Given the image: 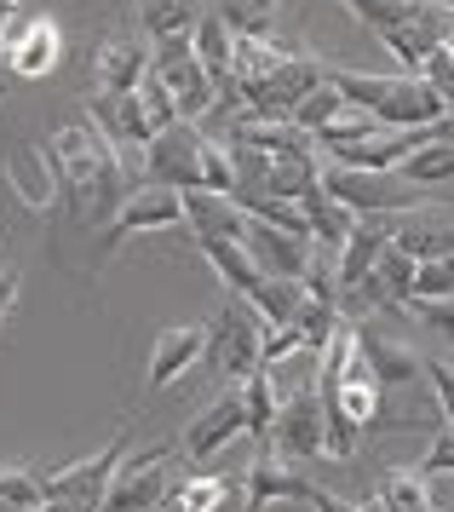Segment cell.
<instances>
[{"label":"cell","instance_id":"1","mask_svg":"<svg viewBox=\"0 0 454 512\" xmlns=\"http://www.w3.org/2000/svg\"><path fill=\"white\" fill-rule=\"evenodd\" d=\"M46 150H52V173H58V196L69 202V219L75 225H87V219H104L110 225V213L138 185L133 162L98 127H64Z\"/></svg>","mask_w":454,"mask_h":512},{"label":"cell","instance_id":"2","mask_svg":"<svg viewBox=\"0 0 454 512\" xmlns=\"http://www.w3.org/2000/svg\"><path fill=\"white\" fill-rule=\"evenodd\" d=\"M138 185L219 190V196H230L236 179H230L225 144H213L196 121H173V127H161L156 139L144 144V156H138Z\"/></svg>","mask_w":454,"mask_h":512},{"label":"cell","instance_id":"3","mask_svg":"<svg viewBox=\"0 0 454 512\" xmlns=\"http://www.w3.org/2000/svg\"><path fill=\"white\" fill-rule=\"evenodd\" d=\"M259 346H265V317H259L248 300L225 294V305H219L213 323H207L202 363L213 374H230V386H236V380H248V374L259 369Z\"/></svg>","mask_w":454,"mask_h":512},{"label":"cell","instance_id":"4","mask_svg":"<svg viewBox=\"0 0 454 512\" xmlns=\"http://www.w3.org/2000/svg\"><path fill=\"white\" fill-rule=\"evenodd\" d=\"M276 386V380H271ZM271 455L294 466L322 461V392H317V374H305L299 386H276V426H271Z\"/></svg>","mask_w":454,"mask_h":512},{"label":"cell","instance_id":"5","mask_svg":"<svg viewBox=\"0 0 454 512\" xmlns=\"http://www.w3.org/2000/svg\"><path fill=\"white\" fill-rule=\"evenodd\" d=\"M322 190L340 196L357 219H397V213L420 208V190L403 179V173H363V167H322Z\"/></svg>","mask_w":454,"mask_h":512},{"label":"cell","instance_id":"6","mask_svg":"<svg viewBox=\"0 0 454 512\" xmlns=\"http://www.w3.org/2000/svg\"><path fill=\"white\" fill-rule=\"evenodd\" d=\"M150 75L173 93L179 104V121H202L213 104H219V81L196 64V47L190 35H167V41H150Z\"/></svg>","mask_w":454,"mask_h":512},{"label":"cell","instance_id":"7","mask_svg":"<svg viewBox=\"0 0 454 512\" xmlns=\"http://www.w3.org/2000/svg\"><path fill=\"white\" fill-rule=\"evenodd\" d=\"M0 58L23 81H46V75L64 64V29H58V18H46V12L12 18L6 24V41H0Z\"/></svg>","mask_w":454,"mask_h":512},{"label":"cell","instance_id":"8","mask_svg":"<svg viewBox=\"0 0 454 512\" xmlns=\"http://www.w3.org/2000/svg\"><path fill=\"white\" fill-rule=\"evenodd\" d=\"M121 461H127V432H115L98 455H87V461H69V466H58V472H46L41 501H81V507H98L104 489L115 484Z\"/></svg>","mask_w":454,"mask_h":512},{"label":"cell","instance_id":"9","mask_svg":"<svg viewBox=\"0 0 454 512\" xmlns=\"http://www.w3.org/2000/svg\"><path fill=\"white\" fill-rule=\"evenodd\" d=\"M173 225H184V202L179 190H161V185H133L127 190V202L110 213V225H104V254H115L127 236L138 231H173Z\"/></svg>","mask_w":454,"mask_h":512},{"label":"cell","instance_id":"10","mask_svg":"<svg viewBox=\"0 0 454 512\" xmlns=\"http://www.w3.org/2000/svg\"><path fill=\"white\" fill-rule=\"evenodd\" d=\"M322 70H328V64H317V58L294 52V58H282V64H276L271 81H265L259 93L242 98V110H253V116H271V121H294L299 98L322 87Z\"/></svg>","mask_w":454,"mask_h":512},{"label":"cell","instance_id":"11","mask_svg":"<svg viewBox=\"0 0 454 512\" xmlns=\"http://www.w3.org/2000/svg\"><path fill=\"white\" fill-rule=\"evenodd\" d=\"M87 110H92V127H98L127 162H133V150L144 156V144L156 139V127H150V116H144L138 87L133 93H87ZM133 173H138V162H133Z\"/></svg>","mask_w":454,"mask_h":512},{"label":"cell","instance_id":"12","mask_svg":"<svg viewBox=\"0 0 454 512\" xmlns=\"http://www.w3.org/2000/svg\"><path fill=\"white\" fill-rule=\"evenodd\" d=\"M242 432H248V415H242V386H225L202 415L184 426L179 455H184V461H213V455H219L230 438H242Z\"/></svg>","mask_w":454,"mask_h":512},{"label":"cell","instance_id":"13","mask_svg":"<svg viewBox=\"0 0 454 512\" xmlns=\"http://www.w3.org/2000/svg\"><path fill=\"white\" fill-rule=\"evenodd\" d=\"M144 75H150V35L144 29H115L92 52V93H133Z\"/></svg>","mask_w":454,"mask_h":512},{"label":"cell","instance_id":"14","mask_svg":"<svg viewBox=\"0 0 454 512\" xmlns=\"http://www.w3.org/2000/svg\"><path fill=\"white\" fill-rule=\"evenodd\" d=\"M351 334H357V357H363L368 374L380 380V392H386V386H414V380L426 374V357H420L409 340H397L386 328H368V323H351Z\"/></svg>","mask_w":454,"mask_h":512},{"label":"cell","instance_id":"15","mask_svg":"<svg viewBox=\"0 0 454 512\" xmlns=\"http://www.w3.org/2000/svg\"><path fill=\"white\" fill-rule=\"evenodd\" d=\"M271 501H317V484L305 478V466L282 461V455H271V449H259L248 466V495H242V507L248 512H265Z\"/></svg>","mask_w":454,"mask_h":512},{"label":"cell","instance_id":"16","mask_svg":"<svg viewBox=\"0 0 454 512\" xmlns=\"http://www.w3.org/2000/svg\"><path fill=\"white\" fill-rule=\"evenodd\" d=\"M242 248L253 254V265L265 271V277H282V282H299L305 271H311V236H288L276 231V225H259V219H248V236H242Z\"/></svg>","mask_w":454,"mask_h":512},{"label":"cell","instance_id":"17","mask_svg":"<svg viewBox=\"0 0 454 512\" xmlns=\"http://www.w3.org/2000/svg\"><path fill=\"white\" fill-rule=\"evenodd\" d=\"M391 248L409 254L414 265L426 259H449L454 254V213H437V208H409L391 219Z\"/></svg>","mask_w":454,"mask_h":512},{"label":"cell","instance_id":"18","mask_svg":"<svg viewBox=\"0 0 454 512\" xmlns=\"http://www.w3.org/2000/svg\"><path fill=\"white\" fill-rule=\"evenodd\" d=\"M449 116V104L420 81V75H391V93L386 104L374 110L380 127H397V133H420V127H437V121Z\"/></svg>","mask_w":454,"mask_h":512},{"label":"cell","instance_id":"19","mask_svg":"<svg viewBox=\"0 0 454 512\" xmlns=\"http://www.w3.org/2000/svg\"><path fill=\"white\" fill-rule=\"evenodd\" d=\"M184 202V225L196 242H242L248 236V213L236 196H219V190H179Z\"/></svg>","mask_w":454,"mask_h":512},{"label":"cell","instance_id":"20","mask_svg":"<svg viewBox=\"0 0 454 512\" xmlns=\"http://www.w3.org/2000/svg\"><path fill=\"white\" fill-rule=\"evenodd\" d=\"M6 179L23 196L29 213H46L58 202V173H52V150L46 144H12L6 150Z\"/></svg>","mask_w":454,"mask_h":512},{"label":"cell","instance_id":"21","mask_svg":"<svg viewBox=\"0 0 454 512\" xmlns=\"http://www.w3.org/2000/svg\"><path fill=\"white\" fill-rule=\"evenodd\" d=\"M207 351V323H184V328H161L150 346V392L173 386L190 363H202Z\"/></svg>","mask_w":454,"mask_h":512},{"label":"cell","instance_id":"22","mask_svg":"<svg viewBox=\"0 0 454 512\" xmlns=\"http://www.w3.org/2000/svg\"><path fill=\"white\" fill-rule=\"evenodd\" d=\"M299 213H305V231H311V242H317V248H328V254H340L345 236L357 231V213L345 208L340 196H328L322 185L299 202Z\"/></svg>","mask_w":454,"mask_h":512},{"label":"cell","instance_id":"23","mask_svg":"<svg viewBox=\"0 0 454 512\" xmlns=\"http://www.w3.org/2000/svg\"><path fill=\"white\" fill-rule=\"evenodd\" d=\"M196 248H202V259L225 277V288L236 294V300H253V288L265 282V271L253 265V254L242 248V242H196Z\"/></svg>","mask_w":454,"mask_h":512},{"label":"cell","instance_id":"24","mask_svg":"<svg viewBox=\"0 0 454 512\" xmlns=\"http://www.w3.org/2000/svg\"><path fill=\"white\" fill-rule=\"evenodd\" d=\"M190 47H196V64L219 81V98H225L230 93V47H236V35H230L213 12H202L196 29H190Z\"/></svg>","mask_w":454,"mask_h":512},{"label":"cell","instance_id":"25","mask_svg":"<svg viewBox=\"0 0 454 512\" xmlns=\"http://www.w3.org/2000/svg\"><path fill=\"white\" fill-rule=\"evenodd\" d=\"M317 185H322V162H317V156H271V179H265V190H253V196L305 202Z\"/></svg>","mask_w":454,"mask_h":512},{"label":"cell","instance_id":"26","mask_svg":"<svg viewBox=\"0 0 454 512\" xmlns=\"http://www.w3.org/2000/svg\"><path fill=\"white\" fill-rule=\"evenodd\" d=\"M213 18L236 41H271L276 35V0H213Z\"/></svg>","mask_w":454,"mask_h":512},{"label":"cell","instance_id":"27","mask_svg":"<svg viewBox=\"0 0 454 512\" xmlns=\"http://www.w3.org/2000/svg\"><path fill=\"white\" fill-rule=\"evenodd\" d=\"M196 18H202V6H196V0H138V29H144L150 41L190 35Z\"/></svg>","mask_w":454,"mask_h":512},{"label":"cell","instance_id":"28","mask_svg":"<svg viewBox=\"0 0 454 512\" xmlns=\"http://www.w3.org/2000/svg\"><path fill=\"white\" fill-rule=\"evenodd\" d=\"M242 386V415H248V438L265 449L271 443V426H276V386L265 369H253L248 380H236Z\"/></svg>","mask_w":454,"mask_h":512},{"label":"cell","instance_id":"29","mask_svg":"<svg viewBox=\"0 0 454 512\" xmlns=\"http://www.w3.org/2000/svg\"><path fill=\"white\" fill-rule=\"evenodd\" d=\"M403 179H409L414 190H437V185H454V144H420V150H409L403 156V167H397Z\"/></svg>","mask_w":454,"mask_h":512},{"label":"cell","instance_id":"30","mask_svg":"<svg viewBox=\"0 0 454 512\" xmlns=\"http://www.w3.org/2000/svg\"><path fill=\"white\" fill-rule=\"evenodd\" d=\"M230 501V484L225 478H213V472H190L179 489H167V512H219Z\"/></svg>","mask_w":454,"mask_h":512},{"label":"cell","instance_id":"31","mask_svg":"<svg viewBox=\"0 0 454 512\" xmlns=\"http://www.w3.org/2000/svg\"><path fill=\"white\" fill-rule=\"evenodd\" d=\"M345 110H351V104H345V98L334 93V87H328V70H322V87H317V93H305V98H299L294 127H299V133H311V139H317L322 127H334V121H340Z\"/></svg>","mask_w":454,"mask_h":512},{"label":"cell","instance_id":"32","mask_svg":"<svg viewBox=\"0 0 454 512\" xmlns=\"http://www.w3.org/2000/svg\"><path fill=\"white\" fill-rule=\"evenodd\" d=\"M41 507V472L0 466V512H35Z\"/></svg>","mask_w":454,"mask_h":512},{"label":"cell","instance_id":"33","mask_svg":"<svg viewBox=\"0 0 454 512\" xmlns=\"http://www.w3.org/2000/svg\"><path fill=\"white\" fill-rule=\"evenodd\" d=\"M357 18H363L374 35H386V29H409L414 24V0H345Z\"/></svg>","mask_w":454,"mask_h":512},{"label":"cell","instance_id":"34","mask_svg":"<svg viewBox=\"0 0 454 512\" xmlns=\"http://www.w3.org/2000/svg\"><path fill=\"white\" fill-rule=\"evenodd\" d=\"M409 300H454V254L449 259H426V265L414 271Z\"/></svg>","mask_w":454,"mask_h":512},{"label":"cell","instance_id":"35","mask_svg":"<svg viewBox=\"0 0 454 512\" xmlns=\"http://www.w3.org/2000/svg\"><path fill=\"white\" fill-rule=\"evenodd\" d=\"M374 271H380V282H386V294H391V300H397V305H409V294H414V271H420V265H414L409 254H397V248H386Z\"/></svg>","mask_w":454,"mask_h":512},{"label":"cell","instance_id":"36","mask_svg":"<svg viewBox=\"0 0 454 512\" xmlns=\"http://www.w3.org/2000/svg\"><path fill=\"white\" fill-rule=\"evenodd\" d=\"M138 98H144V116H150V127H156V133L179 121V104H173V93L161 87L156 75H144V81H138Z\"/></svg>","mask_w":454,"mask_h":512},{"label":"cell","instance_id":"37","mask_svg":"<svg viewBox=\"0 0 454 512\" xmlns=\"http://www.w3.org/2000/svg\"><path fill=\"white\" fill-rule=\"evenodd\" d=\"M420 81H426V87H432L437 98H443V104H449L454 110V58L443 47L432 52V58H426V70H420Z\"/></svg>","mask_w":454,"mask_h":512},{"label":"cell","instance_id":"38","mask_svg":"<svg viewBox=\"0 0 454 512\" xmlns=\"http://www.w3.org/2000/svg\"><path fill=\"white\" fill-rule=\"evenodd\" d=\"M426 380H432V392H437V409H443V420L454 426V363H443V357H426Z\"/></svg>","mask_w":454,"mask_h":512},{"label":"cell","instance_id":"39","mask_svg":"<svg viewBox=\"0 0 454 512\" xmlns=\"http://www.w3.org/2000/svg\"><path fill=\"white\" fill-rule=\"evenodd\" d=\"M420 472H454V426H443V432L432 438V449H426Z\"/></svg>","mask_w":454,"mask_h":512},{"label":"cell","instance_id":"40","mask_svg":"<svg viewBox=\"0 0 454 512\" xmlns=\"http://www.w3.org/2000/svg\"><path fill=\"white\" fill-rule=\"evenodd\" d=\"M18 265H0V323L12 317V305H18Z\"/></svg>","mask_w":454,"mask_h":512},{"label":"cell","instance_id":"41","mask_svg":"<svg viewBox=\"0 0 454 512\" xmlns=\"http://www.w3.org/2000/svg\"><path fill=\"white\" fill-rule=\"evenodd\" d=\"M317 512H351V501H340V495H328V489H317V501H311Z\"/></svg>","mask_w":454,"mask_h":512},{"label":"cell","instance_id":"42","mask_svg":"<svg viewBox=\"0 0 454 512\" xmlns=\"http://www.w3.org/2000/svg\"><path fill=\"white\" fill-rule=\"evenodd\" d=\"M432 139H437V144H454V110H449V116H443V121L432 127Z\"/></svg>","mask_w":454,"mask_h":512},{"label":"cell","instance_id":"43","mask_svg":"<svg viewBox=\"0 0 454 512\" xmlns=\"http://www.w3.org/2000/svg\"><path fill=\"white\" fill-rule=\"evenodd\" d=\"M437 47H443V52H449V58H454V29H449V35H443V41H437Z\"/></svg>","mask_w":454,"mask_h":512},{"label":"cell","instance_id":"44","mask_svg":"<svg viewBox=\"0 0 454 512\" xmlns=\"http://www.w3.org/2000/svg\"><path fill=\"white\" fill-rule=\"evenodd\" d=\"M437 6H449V12H454V0H437Z\"/></svg>","mask_w":454,"mask_h":512}]
</instances>
